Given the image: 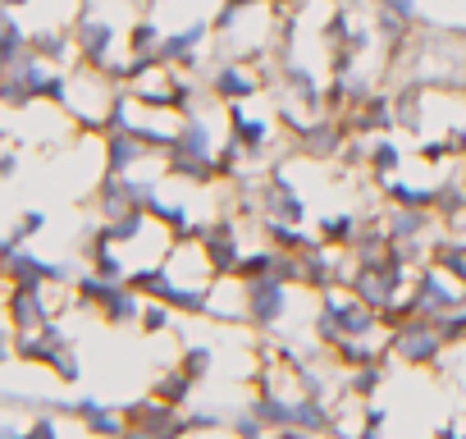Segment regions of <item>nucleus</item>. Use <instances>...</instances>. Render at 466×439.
<instances>
[{
	"label": "nucleus",
	"instance_id": "nucleus-1",
	"mask_svg": "<svg viewBox=\"0 0 466 439\" xmlns=\"http://www.w3.org/2000/svg\"><path fill=\"white\" fill-rule=\"evenodd\" d=\"M284 37V10L279 0H224L215 15V56L224 60H252V65H275Z\"/></svg>",
	"mask_w": 466,
	"mask_h": 439
},
{
	"label": "nucleus",
	"instance_id": "nucleus-2",
	"mask_svg": "<svg viewBox=\"0 0 466 439\" xmlns=\"http://www.w3.org/2000/svg\"><path fill=\"white\" fill-rule=\"evenodd\" d=\"M124 83L106 69H92V65H74L65 74V87H60V110L78 124V133H106L110 119H115V101H119Z\"/></svg>",
	"mask_w": 466,
	"mask_h": 439
},
{
	"label": "nucleus",
	"instance_id": "nucleus-3",
	"mask_svg": "<svg viewBox=\"0 0 466 439\" xmlns=\"http://www.w3.org/2000/svg\"><path fill=\"white\" fill-rule=\"evenodd\" d=\"M270 74H275V65H252V60H224V56H215L206 69H201V78H206V87H210V97L219 101V106H243V101H261L266 92H270Z\"/></svg>",
	"mask_w": 466,
	"mask_h": 439
},
{
	"label": "nucleus",
	"instance_id": "nucleus-4",
	"mask_svg": "<svg viewBox=\"0 0 466 439\" xmlns=\"http://www.w3.org/2000/svg\"><path fill=\"white\" fill-rule=\"evenodd\" d=\"M110 128H128V133L147 138L151 147L169 151L174 138H178V128H183V115H178L174 106H151V101H137L133 92H119Z\"/></svg>",
	"mask_w": 466,
	"mask_h": 439
}]
</instances>
